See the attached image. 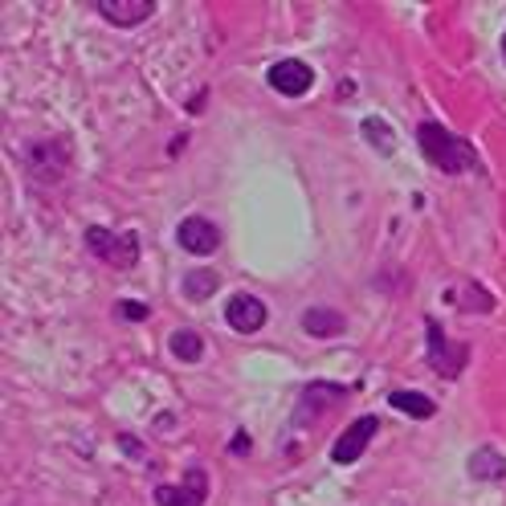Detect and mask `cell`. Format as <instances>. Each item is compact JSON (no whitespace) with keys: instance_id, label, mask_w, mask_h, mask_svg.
I'll return each mask as SVG.
<instances>
[{"instance_id":"cell-6","label":"cell","mask_w":506,"mask_h":506,"mask_svg":"<svg viewBox=\"0 0 506 506\" xmlns=\"http://www.w3.org/2000/svg\"><path fill=\"white\" fill-rule=\"evenodd\" d=\"M376 429H380V420H376V417L352 420V429H344V433H339V441L331 445V461H339V466H352L363 449H368V441L376 437Z\"/></svg>"},{"instance_id":"cell-9","label":"cell","mask_w":506,"mask_h":506,"mask_svg":"<svg viewBox=\"0 0 506 506\" xmlns=\"http://www.w3.org/2000/svg\"><path fill=\"white\" fill-rule=\"evenodd\" d=\"M176 237H180V245L188 249V253H201V258H209V253H217V249H220V229L212 225V220H204V217L180 220Z\"/></svg>"},{"instance_id":"cell-15","label":"cell","mask_w":506,"mask_h":506,"mask_svg":"<svg viewBox=\"0 0 506 506\" xmlns=\"http://www.w3.org/2000/svg\"><path fill=\"white\" fill-rule=\"evenodd\" d=\"M388 404L396 412H409V417H417V420H429L433 412H437V404H433L425 392H392Z\"/></svg>"},{"instance_id":"cell-4","label":"cell","mask_w":506,"mask_h":506,"mask_svg":"<svg viewBox=\"0 0 506 506\" xmlns=\"http://www.w3.org/2000/svg\"><path fill=\"white\" fill-rule=\"evenodd\" d=\"M425 339H429V355H425V360H429V368L437 376H445V380H453V376L461 372V363H466V347H453L445 339V331H441V323L437 319H425Z\"/></svg>"},{"instance_id":"cell-20","label":"cell","mask_w":506,"mask_h":506,"mask_svg":"<svg viewBox=\"0 0 506 506\" xmlns=\"http://www.w3.org/2000/svg\"><path fill=\"white\" fill-rule=\"evenodd\" d=\"M502 58H506V37H502Z\"/></svg>"},{"instance_id":"cell-1","label":"cell","mask_w":506,"mask_h":506,"mask_svg":"<svg viewBox=\"0 0 506 506\" xmlns=\"http://www.w3.org/2000/svg\"><path fill=\"white\" fill-rule=\"evenodd\" d=\"M417 144L420 152H425V160L437 168V172L445 176H458V172H474L477 168V152L461 139V135H453L449 127L433 123V119H425V123L417 127Z\"/></svg>"},{"instance_id":"cell-17","label":"cell","mask_w":506,"mask_h":506,"mask_svg":"<svg viewBox=\"0 0 506 506\" xmlns=\"http://www.w3.org/2000/svg\"><path fill=\"white\" fill-rule=\"evenodd\" d=\"M360 131H363V139H368V144H372L376 152H384V155H388L392 147H396V144H392V127L384 123V119H376V115H368V119H363V123H360Z\"/></svg>"},{"instance_id":"cell-3","label":"cell","mask_w":506,"mask_h":506,"mask_svg":"<svg viewBox=\"0 0 506 506\" xmlns=\"http://www.w3.org/2000/svg\"><path fill=\"white\" fill-rule=\"evenodd\" d=\"M87 249L119 270H135V261H139V237L135 233H111L103 225H90L87 229Z\"/></svg>"},{"instance_id":"cell-19","label":"cell","mask_w":506,"mask_h":506,"mask_svg":"<svg viewBox=\"0 0 506 506\" xmlns=\"http://www.w3.org/2000/svg\"><path fill=\"white\" fill-rule=\"evenodd\" d=\"M119 315L131 319V323H139V319H147V306H144V303H135V298H127V303L119 306Z\"/></svg>"},{"instance_id":"cell-13","label":"cell","mask_w":506,"mask_h":506,"mask_svg":"<svg viewBox=\"0 0 506 506\" xmlns=\"http://www.w3.org/2000/svg\"><path fill=\"white\" fill-rule=\"evenodd\" d=\"M469 474L486 477V482H498V477H506V458L498 453L494 445H482V449L469 453Z\"/></svg>"},{"instance_id":"cell-7","label":"cell","mask_w":506,"mask_h":506,"mask_svg":"<svg viewBox=\"0 0 506 506\" xmlns=\"http://www.w3.org/2000/svg\"><path fill=\"white\" fill-rule=\"evenodd\" d=\"M204 498H209V474L201 466L192 469L180 486H155V502L160 506H204Z\"/></svg>"},{"instance_id":"cell-16","label":"cell","mask_w":506,"mask_h":506,"mask_svg":"<svg viewBox=\"0 0 506 506\" xmlns=\"http://www.w3.org/2000/svg\"><path fill=\"white\" fill-rule=\"evenodd\" d=\"M172 355L184 363H196L204 355V339L196 331H188V327H180V331H172Z\"/></svg>"},{"instance_id":"cell-2","label":"cell","mask_w":506,"mask_h":506,"mask_svg":"<svg viewBox=\"0 0 506 506\" xmlns=\"http://www.w3.org/2000/svg\"><path fill=\"white\" fill-rule=\"evenodd\" d=\"M17 155H21V163H25V172L41 184H58V180H66V172H70L66 139H29Z\"/></svg>"},{"instance_id":"cell-5","label":"cell","mask_w":506,"mask_h":506,"mask_svg":"<svg viewBox=\"0 0 506 506\" xmlns=\"http://www.w3.org/2000/svg\"><path fill=\"white\" fill-rule=\"evenodd\" d=\"M270 87L278 90V95H286V98H303L306 90L315 87V74H311V66L298 58H286V62H274L270 66Z\"/></svg>"},{"instance_id":"cell-18","label":"cell","mask_w":506,"mask_h":506,"mask_svg":"<svg viewBox=\"0 0 506 506\" xmlns=\"http://www.w3.org/2000/svg\"><path fill=\"white\" fill-rule=\"evenodd\" d=\"M461 311H469V315H486V311H494V298L486 294V290H477L474 282L466 286V303H461Z\"/></svg>"},{"instance_id":"cell-11","label":"cell","mask_w":506,"mask_h":506,"mask_svg":"<svg viewBox=\"0 0 506 506\" xmlns=\"http://www.w3.org/2000/svg\"><path fill=\"white\" fill-rule=\"evenodd\" d=\"M352 396V388L347 384H306V392H303V404H298V420H311V412H323L327 404H335V401H347Z\"/></svg>"},{"instance_id":"cell-12","label":"cell","mask_w":506,"mask_h":506,"mask_svg":"<svg viewBox=\"0 0 506 506\" xmlns=\"http://www.w3.org/2000/svg\"><path fill=\"white\" fill-rule=\"evenodd\" d=\"M303 331L315 335V339H335V335L347 331V319L331 306H311V311H303Z\"/></svg>"},{"instance_id":"cell-8","label":"cell","mask_w":506,"mask_h":506,"mask_svg":"<svg viewBox=\"0 0 506 506\" xmlns=\"http://www.w3.org/2000/svg\"><path fill=\"white\" fill-rule=\"evenodd\" d=\"M225 323L241 335L261 331V327H266V303H261L258 294H233L229 303H225Z\"/></svg>"},{"instance_id":"cell-14","label":"cell","mask_w":506,"mask_h":506,"mask_svg":"<svg viewBox=\"0 0 506 506\" xmlns=\"http://www.w3.org/2000/svg\"><path fill=\"white\" fill-rule=\"evenodd\" d=\"M217 290H220L217 270H188V278H184V298L188 303H209Z\"/></svg>"},{"instance_id":"cell-10","label":"cell","mask_w":506,"mask_h":506,"mask_svg":"<svg viewBox=\"0 0 506 506\" xmlns=\"http://www.w3.org/2000/svg\"><path fill=\"white\" fill-rule=\"evenodd\" d=\"M95 9L103 21L119 25V29H131L139 21H147L155 12V0H95Z\"/></svg>"}]
</instances>
